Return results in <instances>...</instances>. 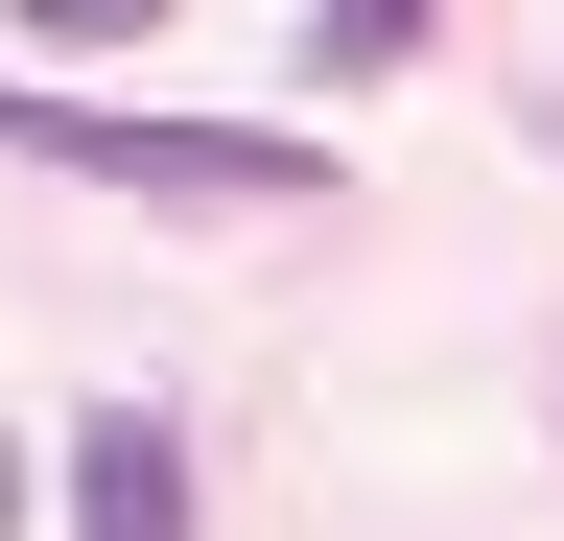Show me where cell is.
Listing matches in <instances>:
<instances>
[{
    "label": "cell",
    "instance_id": "cell-1",
    "mask_svg": "<svg viewBox=\"0 0 564 541\" xmlns=\"http://www.w3.org/2000/svg\"><path fill=\"white\" fill-rule=\"evenodd\" d=\"M0 142L118 188V213H329V142L306 118H118V95H0Z\"/></svg>",
    "mask_w": 564,
    "mask_h": 541
},
{
    "label": "cell",
    "instance_id": "cell-2",
    "mask_svg": "<svg viewBox=\"0 0 564 541\" xmlns=\"http://www.w3.org/2000/svg\"><path fill=\"white\" fill-rule=\"evenodd\" d=\"M70 541H212V495H188V424H165V400H95V424H70Z\"/></svg>",
    "mask_w": 564,
    "mask_h": 541
},
{
    "label": "cell",
    "instance_id": "cell-3",
    "mask_svg": "<svg viewBox=\"0 0 564 541\" xmlns=\"http://www.w3.org/2000/svg\"><path fill=\"white\" fill-rule=\"evenodd\" d=\"M423 24H447V0H329V24H306V72H329V95H377Z\"/></svg>",
    "mask_w": 564,
    "mask_h": 541
},
{
    "label": "cell",
    "instance_id": "cell-4",
    "mask_svg": "<svg viewBox=\"0 0 564 541\" xmlns=\"http://www.w3.org/2000/svg\"><path fill=\"white\" fill-rule=\"evenodd\" d=\"M188 0H24V47H165Z\"/></svg>",
    "mask_w": 564,
    "mask_h": 541
}]
</instances>
